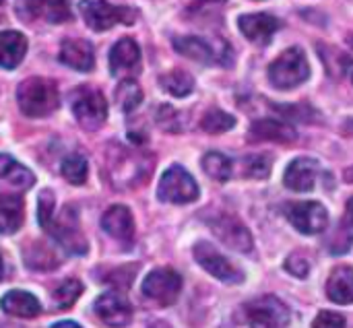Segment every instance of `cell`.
<instances>
[{"mask_svg":"<svg viewBox=\"0 0 353 328\" xmlns=\"http://www.w3.org/2000/svg\"><path fill=\"white\" fill-rule=\"evenodd\" d=\"M17 103L29 118H43L58 110L60 95L54 81L43 76H31L17 89Z\"/></svg>","mask_w":353,"mask_h":328,"instance_id":"cell-1","label":"cell"},{"mask_svg":"<svg viewBox=\"0 0 353 328\" xmlns=\"http://www.w3.org/2000/svg\"><path fill=\"white\" fill-rule=\"evenodd\" d=\"M308 76H310V66H308L306 54L300 48L285 50L269 66V81L273 87L281 91L302 85Z\"/></svg>","mask_w":353,"mask_h":328,"instance_id":"cell-2","label":"cell"},{"mask_svg":"<svg viewBox=\"0 0 353 328\" xmlns=\"http://www.w3.org/2000/svg\"><path fill=\"white\" fill-rule=\"evenodd\" d=\"M79 10L83 14V21L93 31H108L116 23L132 25L137 19V12L128 6H114L108 0H81Z\"/></svg>","mask_w":353,"mask_h":328,"instance_id":"cell-3","label":"cell"},{"mask_svg":"<svg viewBox=\"0 0 353 328\" xmlns=\"http://www.w3.org/2000/svg\"><path fill=\"white\" fill-rule=\"evenodd\" d=\"M72 114L85 130H97L108 118V103L101 91L93 87H79L72 93Z\"/></svg>","mask_w":353,"mask_h":328,"instance_id":"cell-4","label":"cell"},{"mask_svg":"<svg viewBox=\"0 0 353 328\" xmlns=\"http://www.w3.org/2000/svg\"><path fill=\"white\" fill-rule=\"evenodd\" d=\"M157 196L163 203L188 205V203H194L199 198V186H196L194 178L184 167L172 165L161 176V182H159V188H157Z\"/></svg>","mask_w":353,"mask_h":328,"instance_id":"cell-5","label":"cell"},{"mask_svg":"<svg viewBox=\"0 0 353 328\" xmlns=\"http://www.w3.org/2000/svg\"><path fill=\"white\" fill-rule=\"evenodd\" d=\"M244 316L250 328H288L290 308L275 296L252 300L244 306Z\"/></svg>","mask_w":353,"mask_h":328,"instance_id":"cell-6","label":"cell"},{"mask_svg":"<svg viewBox=\"0 0 353 328\" xmlns=\"http://www.w3.org/2000/svg\"><path fill=\"white\" fill-rule=\"evenodd\" d=\"M46 232L68 252V254H74V256H81V254H87V240L83 238L81 234V227H79V217H77V211L72 207H66L58 219L52 217L50 225L46 227Z\"/></svg>","mask_w":353,"mask_h":328,"instance_id":"cell-7","label":"cell"},{"mask_svg":"<svg viewBox=\"0 0 353 328\" xmlns=\"http://www.w3.org/2000/svg\"><path fill=\"white\" fill-rule=\"evenodd\" d=\"M182 291V277L174 269H155L143 281V296L159 306L176 304Z\"/></svg>","mask_w":353,"mask_h":328,"instance_id":"cell-8","label":"cell"},{"mask_svg":"<svg viewBox=\"0 0 353 328\" xmlns=\"http://www.w3.org/2000/svg\"><path fill=\"white\" fill-rule=\"evenodd\" d=\"M194 258L209 275H213L215 279H219L223 283H242L244 281V273L209 242H199L194 246Z\"/></svg>","mask_w":353,"mask_h":328,"instance_id":"cell-9","label":"cell"},{"mask_svg":"<svg viewBox=\"0 0 353 328\" xmlns=\"http://www.w3.org/2000/svg\"><path fill=\"white\" fill-rule=\"evenodd\" d=\"M290 223L306 236L323 234L329 225V213L327 209L316 203V201H306V203H292L285 207Z\"/></svg>","mask_w":353,"mask_h":328,"instance_id":"cell-10","label":"cell"},{"mask_svg":"<svg viewBox=\"0 0 353 328\" xmlns=\"http://www.w3.org/2000/svg\"><path fill=\"white\" fill-rule=\"evenodd\" d=\"M209 227L213 229V234L232 250H238V252H252V236L248 232V227L232 217V215H217L213 219H209Z\"/></svg>","mask_w":353,"mask_h":328,"instance_id":"cell-11","label":"cell"},{"mask_svg":"<svg viewBox=\"0 0 353 328\" xmlns=\"http://www.w3.org/2000/svg\"><path fill=\"white\" fill-rule=\"evenodd\" d=\"M95 312L103 325L112 328L126 327L132 320V306L118 291H108V294L99 296L95 300Z\"/></svg>","mask_w":353,"mask_h":328,"instance_id":"cell-12","label":"cell"},{"mask_svg":"<svg viewBox=\"0 0 353 328\" xmlns=\"http://www.w3.org/2000/svg\"><path fill=\"white\" fill-rule=\"evenodd\" d=\"M298 139L296 128L290 122L275 118H261L250 124L248 141L250 143H294Z\"/></svg>","mask_w":353,"mask_h":328,"instance_id":"cell-13","label":"cell"},{"mask_svg":"<svg viewBox=\"0 0 353 328\" xmlns=\"http://www.w3.org/2000/svg\"><path fill=\"white\" fill-rule=\"evenodd\" d=\"M238 27L246 39L261 43V45H267L271 41V37L275 35V31L279 29V21L273 14L254 12V14H242L238 19Z\"/></svg>","mask_w":353,"mask_h":328,"instance_id":"cell-14","label":"cell"},{"mask_svg":"<svg viewBox=\"0 0 353 328\" xmlns=\"http://www.w3.org/2000/svg\"><path fill=\"white\" fill-rule=\"evenodd\" d=\"M316 176H319V163L308 157H298L288 165L283 182L294 192H310L314 188Z\"/></svg>","mask_w":353,"mask_h":328,"instance_id":"cell-15","label":"cell"},{"mask_svg":"<svg viewBox=\"0 0 353 328\" xmlns=\"http://www.w3.org/2000/svg\"><path fill=\"white\" fill-rule=\"evenodd\" d=\"M60 62L79 72H89L95 66L93 45L85 39H66L60 45Z\"/></svg>","mask_w":353,"mask_h":328,"instance_id":"cell-16","label":"cell"},{"mask_svg":"<svg viewBox=\"0 0 353 328\" xmlns=\"http://www.w3.org/2000/svg\"><path fill=\"white\" fill-rule=\"evenodd\" d=\"M101 227L116 240L128 244L134 238V221H132V213L128 211V207L124 205H114L110 207L103 217H101Z\"/></svg>","mask_w":353,"mask_h":328,"instance_id":"cell-17","label":"cell"},{"mask_svg":"<svg viewBox=\"0 0 353 328\" xmlns=\"http://www.w3.org/2000/svg\"><path fill=\"white\" fill-rule=\"evenodd\" d=\"M0 308L4 314L14 316V318H35L41 312L39 300L33 294L21 291V289H12V291L4 294L0 300Z\"/></svg>","mask_w":353,"mask_h":328,"instance_id":"cell-18","label":"cell"},{"mask_svg":"<svg viewBox=\"0 0 353 328\" xmlns=\"http://www.w3.org/2000/svg\"><path fill=\"white\" fill-rule=\"evenodd\" d=\"M141 64V48L132 37H122L110 52V70L112 74L137 70Z\"/></svg>","mask_w":353,"mask_h":328,"instance_id":"cell-19","label":"cell"},{"mask_svg":"<svg viewBox=\"0 0 353 328\" xmlns=\"http://www.w3.org/2000/svg\"><path fill=\"white\" fill-rule=\"evenodd\" d=\"M0 182L17 194V192L29 190L33 186L35 178L25 165L14 161L10 155L0 153Z\"/></svg>","mask_w":353,"mask_h":328,"instance_id":"cell-20","label":"cell"},{"mask_svg":"<svg viewBox=\"0 0 353 328\" xmlns=\"http://www.w3.org/2000/svg\"><path fill=\"white\" fill-rule=\"evenodd\" d=\"M27 54V39L19 31H2L0 33V68L12 70L17 68Z\"/></svg>","mask_w":353,"mask_h":328,"instance_id":"cell-21","label":"cell"},{"mask_svg":"<svg viewBox=\"0 0 353 328\" xmlns=\"http://www.w3.org/2000/svg\"><path fill=\"white\" fill-rule=\"evenodd\" d=\"M327 296L331 302L347 306L353 304V269L347 265L335 267L327 281Z\"/></svg>","mask_w":353,"mask_h":328,"instance_id":"cell-22","label":"cell"},{"mask_svg":"<svg viewBox=\"0 0 353 328\" xmlns=\"http://www.w3.org/2000/svg\"><path fill=\"white\" fill-rule=\"evenodd\" d=\"M25 221V205L17 194H2L0 196V234L10 236L21 229Z\"/></svg>","mask_w":353,"mask_h":328,"instance_id":"cell-23","label":"cell"},{"mask_svg":"<svg viewBox=\"0 0 353 328\" xmlns=\"http://www.w3.org/2000/svg\"><path fill=\"white\" fill-rule=\"evenodd\" d=\"M174 48L178 54L190 58V60H196V62H203V64H209L213 62L217 56H215V50L211 48V43H207L203 37H194V35H186V37H176L174 39Z\"/></svg>","mask_w":353,"mask_h":328,"instance_id":"cell-24","label":"cell"},{"mask_svg":"<svg viewBox=\"0 0 353 328\" xmlns=\"http://www.w3.org/2000/svg\"><path fill=\"white\" fill-rule=\"evenodd\" d=\"M159 85L174 97H186L194 91V79L186 70H170L159 76Z\"/></svg>","mask_w":353,"mask_h":328,"instance_id":"cell-25","label":"cell"},{"mask_svg":"<svg viewBox=\"0 0 353 328\" xmlns=\"http://www.w3.org/2000/svg\"><path fill=\"white\" fill-rule=\"evenodd\" d=\"M201 163H203L205 174L217 182H228L232 178V159L219 151H209Z\"/></svg>","mask_w":353,"mask_h":328,"instance_id":"cell-26","label":"cell"},{"mask_svg":"<svg viewBox=\"0 0 353 328\" xmlns=\"http://www.w3.org/2000/svg\"><path fill=\"white\" fill-rule=\"evenodd\" d=\"M114 97H116V103L120 105L122 112H132V110H137L139 103L143 101V91H141V87H139L137 81L124 79V81H120V85L116 87Z\"/></svg>","mask_w":353,"mask_h":328,"instance_id":"cell-27","label":"cell"},{"mask_svg":"<svg viewBox=\"0 0 353 328\" xmlns=\"http://www.w3.org/2000/svg\"><path fill=\"white\" fill-rule=\"evenodd\" d=\"M25 263H27V267H31V269H35V271H52V269L58 267V258H56L54 252H52L46 244H41V242H35V244L31 246V250L25 252Z\"/></svg>","mask_w":353,"mask_h":328,"instance_id":"cell-28","label":"cell"},{"mask_svg":"<svg viewBox=\"0 0 353 328\" xmlns=\"http://www.w3.org/2000/svg\"><path fill=\"white\" fill-rule=\"evenodd\" d=\"M87 174H89V163L81 153H70L68 157H64L62 161V176L72 184V186H81L87 182Z\"/></svg>","mask_w":353,"mask_h":328,"instance_id":"cell-29","label":"cell"},{"mask_svg":"<svg viewBox=\"0 0 353 328\" xmlns=\"http://www.w3.org/2000/svg\"><path fill=\"white\" fill-rule=\"evenodd\" d=\"M234 126H236V118L223 110H209L201 120V128L209 134H221L232 130Z\"/></svg>","mask_w":353,"mask_h":328,"instance_id":"cell-30","label":"cell"},{"mask_svg":"<svg viewBox=\"0 0 353 328\" xmlns=\"http://www.w3.org/2000/svg\"><path fill=\"white\" fill-rule=\"evenodd\" d=\"M81 294H83V283L77 281V279H66V281H62V283L54 289L52 298H54L56 308L66 310V308H70V306L79 300Z\"/></svg>","mask_w":353,"mask_h":328,"instance_id":"cell-31","label":"cell"},{"mask_svg":"<svg viewBox=\"0 0 353 328\" xmlns=\"http://www.w3.org/2000/svg\"><path fill=\"white\" fill-rule=\"evenodd\" d=\"M244 167H246V176L263 180L271 172V157H267V155H252V157H248L244 161Z\"/></svg>","mask_w":353,"mask_h":328,"instance_id":"cell-32","label":"cell"},{"mask_svg":"<svg viewBox=\"0 0 353 328\" xmlns=\"http://www.w3.org/2000/svg\"><path fill=\"white\" fill-rule=\"evenodd\" d=\"M46 17L52 23H64L70 19V6L68 0H43Z\"/></svg>","mask_w":353,"mask_h":328,"instance_id":"cell-33","label":"cell"},{"mask_svg":"<svg viewBox=\"0 0 353 328\" xmlns=\"http://www.w3.org/2000/svg\"><path fill=\"white\" fill-rule=\"evenodd\" d=\"M52 217H54V194L50 190H41L39 198H37V219H39V225L46 229L50 225Z\"/></svg>","mask_w":353,"mask_h":328,"instance_id":"cell-34","label":"cell"},{"mask_svg":"<svg viewBox=\"0 0 353 328\" xmlns=\"http://www.w3.org/2000/svg\"><path fill=\"white\" fill-rule=\"evenodd\" d=\"M285 271L292 273L294 277L304 279V277H308V273H310V260H308L304 254L294 252V254L285 260Z\"/></svg>","mask_w":353,"mask_h":328,"instance_id":"cell-35","label":"cell"},{"mask_svg":"<svg viewBox=\"0 0 353 328\" xmlns=\"http://www.w3.org/2000/svg\"><path fill=\"white\" fill-rule=\"evenodd\" d=\"M14 10L23 21H33L43 10V0H14Z\"/></svg>","mask_w":353,"mask_h":328,"instance_id":"cell-36","label":"cell"},{"mask_svg":"<svg viewBox=\"0 0 353 328\" xmlns=\"http://www.w3.org/2000/svg\"><path fill=\"white\" fill-rule=\"evenodd\" d=\"M312 328H345V318L337 312L325 310L314 318Z\"/></svg>","mask_w":353,"mask_h":328,"instance_id":"cell-37","label":"cell"},{"mask_svg":"<svg viewBox=\"0 0 353 328\" xmlns=\"http://www.w3.org/2000/svg\"><path fill=\"white\" fill-rule=\"evenodd\" d=\"M345 232L353 238V196L347 201V207H345Z\"/></svg>","mask_w":353,"mask_h":328,"instance_id":"cell-38","label":"cell"},{"mask_svg":"<svg viewBox=\"0 0 353 328\" xmlns=\"http://www.w3.org/2000/svg\"><path fill=\"white\" fill-rule=\"evenodd\" d=\"M52 328H83L79 327L77 322H72V320H62V322H56Z\"/></svg>","mask_w":353,"mask_h":328,"instance_id":"cell-39","label":"cell"},{"mask_svg":"<svg viewBox=\"0 0 353 328\" xmlns=\"http://www.w3.org/2000/svg\"><path fill=\"white\" fill-rule=\"evenodd\" d=\"M149 328H172V327H170L168 322H161V320H159V322H153Z\"/></svg>","mask_w":353,"mask_h":328,"instance_id":"cell-40","label":"cell"},{"mask_svg":"<svg viewBox=\"0 0 353 328\" xmlns=\"http://www.w3.org/2000/svg\"><path fill=\"white\" fill-rule=\"evenodd\" d=\"M345 180H347V182H353V167H350V170L345 172Z\"/></svg>","mask_w":353,"mask_h":328,"instance_id":"cell-41","label":"cell"},{"mask_svg":"<svg viewBox=\"0 0 353 328\" xmlns=\"http://www.w3.org/2000/svg\"><path fill=\"white\" fill-rule=\"evenodd\" d=\"M199 2H225V0H199Z\"/></svg>","mask_w":353,"mask_h":328,"instance_id":"cell-42","label":"cell"},{"mask_svg":"<svg viewBox=\"0 0 353 328\" xmlns=\"http://www.w3.org/2000/svg\"><path fill=\"white\" fill-rule=\"evenodd\" d=\"M0 279H2V258H0Z\"/></svg>","mask_w":353,"mask_h":328,"instance_id":"cell-43","label":"cell"},{"mask_svg":"<svg viewBox=\"0 0 353 328\" xmlns=\"http://www.w3.org/2000/svg\"><path fill=\"white\" fill-rule=\"evenodd\" d=\"M2 2H4V0H0V6H2Z\"/></svg>","mask_w":353,"mask_h":328,"instance_id":"cell-44","label":"cell"}]
</instances>
